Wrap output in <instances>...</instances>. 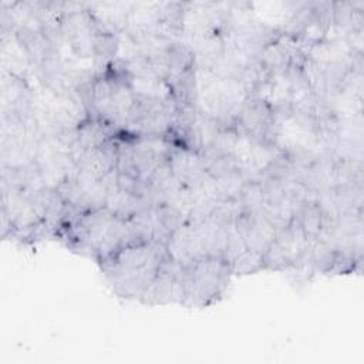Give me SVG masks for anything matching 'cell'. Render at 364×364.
<instances>
[{
  "label": "cell",
  "instance_id": "6da1fadb",
  "mask_svg": "<svg viewBox=\"0 0 364 364\" xmlns=\"http://www.w3.org/2000/svg\"><path fill=\"white\" fill-rule=\"evenodd\" d=\"M55 237L98 264L125 246L141 242L131 220L117 216L105 206L73 216L60 226Z\"/></svg>",
  "mask_w": 364,
  "mask_h": 364
},
{
  "label": "cell",
  "instance_id": "7a4b0ae2",
  "mask_svg": "<svg viewBox=\"0 0 364 364\" xmlns=\"http://www.w3.org/2000/svg\"><path fill=\"white\" fill-rule=\"evenodd\" d=\"M166 256V242H138L101 262L100 269L118 297L141 301Z\"/></svg>",
  "mask_w": 364,
  "mask_h": 364
},
{
  "label": "cell",
  "instance_id": "3957f363",
  "mask_svg": "<svg viewBox=\"0 0 364 364\" xmlns=\"http://www.w3.org/2000/svg\"><path fill=\"white\" fill-rule=\"evenodd\" d=\"M232 270L223 257H205L183 264L186 307H208L216 303L226 291Z\"/></svg>",
  "mask_w": 364,
  "mask_h": 364
},
{
  "label": "cell",
  "instance_id": "277c9868",
  "mask_svg": "<svg viewBox=\"0 0 364 364\" xmlns=\"http://www.w3.org/2000/svg\"><path fill=\"white\" fill-rule=\"evenodd\" d=\"M185 300L183 264L175 262L169 253L162 262L154 282L144 293L141 303L146 306L182 304Z\"/></svg>",
  "mask_w": 364,
  "mask_h": 364
}]
</instances>
